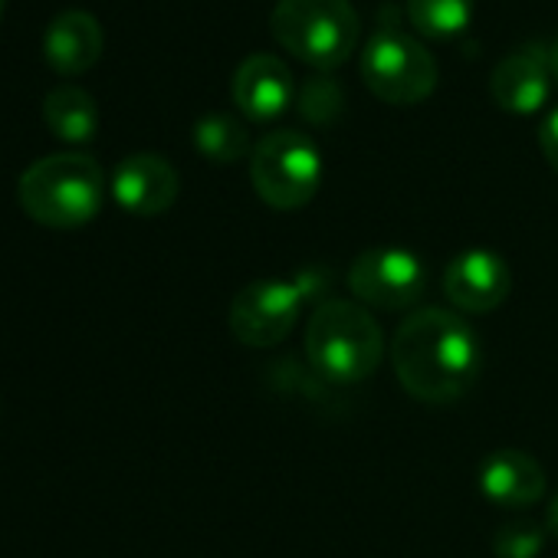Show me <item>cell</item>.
Instances as JSON below:
<instances>
[{"label": "cell", "mask_w": 558, "mask_h": 558, "mask_svg": "<svg viewBox=\"0 0 558 558\" xmlns=\"http://www.w3.org/2000/svg\"><path fill=\"white\" fill-rule=\"evenodd\" d=\"M391 365L414 401L453 404L480 378V336L460 313L424 306L398 326Z\"/></svg>", "instance_id": "obj_1"}, {"label": "cell", "mask_w": 558, "mask_h": 558, "mask_svg": "<svg viewBox=\"0 0 558 558\" xmlns=\"http://www.w3.org/2000/svg\"><path fill=\"white\" fill-rule=\"evenodd\" d=\"M106 174L96 158L80 151H60L34 161L17 181V201L31 220L73 230L89 223L102 210Z\"/></svg>", "instance_id": "obj_2"}, {"label": "cell", "mask_w": 558, "mask_h": 558, "mask_svg": "<svg viewBox=\"0 0 558 558\" xmlns=\"http://www.w3.org/2000/svg\"><path fill=\"white\" fill-rule=\"evenodd\" d=\"M306 355L319 378L332 385H359L378 372L385 336L362 303L323 300L306 326Z\"/></svg>", "instance_id": "obj_3"}, {"label": "cell", "mask_w": 558, "mask_h": 558, "mask_svg": "<svg viewBox=\"0 0 558 558\" xmlns=\"http://www.w3.org/2000/svg\"><path fill=\"white\" fill-rule=\"evenodd\" d=\"M269 34L300 63L332 73L352 57L362 21L352 0H279L269 14Z\"/></svg>", "instance_id": "obj_4"}, {"label": "cell", "mask_w": 558, "mask_h": 558, "mask_svg": "<svg viewBox=\"0 0 558 558\" xmlns=\"http://www.w3.org/2000/svg\"><path fill=\"white\" fill-rule=\"evenodd\" d=\"M250 181L266 207L300 210L319 194L323 155L310 135L296 129H276L253 145Z\"/></svg>", "instance_id": "obj_5"}, {"label": "cell", "mask_w": 558, "mask_h": 558, "mask_svg": "<svg viewBox=\"0 0 558 558\" xmlns=\"http://www.w3.org/2000/svg\"><path fill=\"white\" fill-rule=\"evenodd\" d=\"M362 80L388 106H417L434 96L440 70L421 40L385 27L362 53Z\"/></svg>", "instance_id": "obj_6"}, {"label": "cell", "mask_w": 558, "mask_h": 558, "mask_svg": "<svg viewBox=\"0 0 558 558\" xmlns=\"http://www.w3.org/2000/svg\"><path fill=\"white\" fill-rule=\"evenodd\" d=\"M310 296L300 279H256L230 303V332L246 349H272L296 329Z\"/></svg>", "instance_id": "obj_7"}, {"label": "cell", "mask_w": 558, "mask_h": 558, "mask_svg": "<svg viewBox=\"0 0 558 558\" xmlns=\"http://www.w3.org/2000/svg\"><path fill=\"white\" fill-rule=\"evenodd\" d=\"M427 287V266L408 246H372L349 266V290L368 310H411Z\"/></svg>", "instance_id": "obj_8"}, {"label": "cell", "mask_w": 558, "mask_h": 558, "mask_svg": "<svg viewBox=\"0 0 558 558\" xmlns=\"http://www.w3.org/2000/svg\"><path fill=\"white\" fill-rule=\"evenodd\" d=\"M509 290H512L509 263L496 250H486V246L457 253L444 272V293L450 306L466 316H483V313L499 310Z\"/></svg>", "instance_id": "obj_9"}, {"label": "cell", "mask_w": 558, "mask_h": 558, "mask_svg": "<svg viewBox=\"0 0 558 558\" xmlns=\"http://www.w3.org/2000/svg\"><path fill=\"white\" fill-rule=\"evenodd\" d=\"M233 106L250 122H276L296 102V80L290 66L272 53L246 57L230 83Z\"/></svg>", "instance_id": "obj_10"}, {"label": "cell", "mask_w": 558, "mask_h": 558, "mask_svg": "<svg viewBox=\"0 0 558 558\" xmlns=\"http://www.w3.org/2000/svg\"><path fill=\"white\" fill-rule=\"evenodd\" d=\"M551 83L555 80H551V66H548V50L538 40H529L496 63L489 93L502 112L535 116L548 102Z\"/></svg>", "instance_id": "obj_11"}, {"label": "cell", "mask_w": 558, "mask_h": 558, "mask_svg": "<svg viewBox=\"0 0 558 558\" xmlns=\"http://www.w3.org/2000/svg\"><path fill=\"white\" fill-rule=\"evenodd\" d=\"M181 181L168 158L138 151L112 171V197L135 217H158L178 201Z\"/></svg>", "instance_id": "obj_12"}, {"label": "cell", "mask_w": 558, "mask_h": 558, "mask_svg": "<svg viewBox=\"0 0 558 558\" xmlns=\"http://www.w3.org/2000/svg\"><path fill=\"white\" fill-rule=\"evenodd\" d=\"M545 470L542 463L515 447L493 450L476 466V489L486 502L502 509H525L545 496Z\"/></svg>", "instance_id": "obj_13"}, {"label": "cell", "mask_w": 558, "mask_h": 558, "mask_svg": "<svg viewBox=\"0 0 558 558\" xmlns=\"http://www.w3.org/2000/svg\"><path fill=\"white\" fill-rule=\"evenodd\" d=\"M102 57V27L89 11H60L44 31V60L60 76H83Z\"/></svg>", "instance_id": "obj_14"}, {"label": "cell", "mask_w": 558, "mask_h": 558, "mask_svg": "<svg viewBox=\"0 0 558 558\" xmlns=\"http://www.w3.org/2000/svg\"><path fill=\"white\" fill-rule=\"evenodd\" d=\"M47 129L66 145H86L99 129V106L80 86H60L44 99Z\"/></svg>", "instance_id": "obj_15"}, {"label": "cell", "mask_w": 558, "mask_h": 558, "mask_svg": "<svg viewBox=\"0 0 558 558\" xmlns=\"http://www.w3.org/2000/svg\"><path fill=\"white\" fill-rule=\"evenodd\" d=\"M194 148L214 161V165H233L246 155H253L250 148V132L246 125L236 119V116H227V112H207L194 122Z\"/></svg>", "instance_id": "obj_16"}, {"label": "cell", "mask_w": 558, "mask_h": 558, "mask_svg": "<svg viewBox=\"0 0 558 558\" xmlns=\"http://www.w3.org/2000/svg\"><path fill=\"white\" fill-rule=\"evenodd\" d=\"M408 21L427 40H453L473 21V0H408Z\"/></svg>", "instance_id": "obj_17"}, {"label": "cell", "mask_w": 558, "mask_h": 558, "mask_svg": "<svg viewBox=\"0 0 558 558\" xmlns=\"http://www.w3.org/2000/svg\"><path fill=\"white\" fill-rule=\"evenodd\" d=\"M296 109L313 125H332L345 112V89L332 76H313L296 93Z\"/></svg>", "instance_id": "obj_18"}, {"label": "cell", "mask_w": 558, "mask_h": 558, "mask_svg": "<svg viewBox=\"0 0 558 558\" xmlns=\"http://www.w3.org/2000/svg\"><path fill=\"white\" fill-rule=\"evenodd\" d=\"M545 548V532L535 522L515 519L496 529L493 535V555L496 558H538Z\"/></svg>", "instance_id": "obj_19"}, {"label": "cell", "mask_w": 558, "mask_h": 558, "mask_svg": "<svg viewBox=\"0 0 558 558\" xmlns=\"http://www.w3.org/2000/svg\"><path fill=\"white\" fill-rule=\"evenodd\" d=\"M538 148H542L545 161L558 171V106L538 125Z\"/></svg>", "instance_id": "obj_20"}, {"label": "cell", "mask_w": 558, "mask_h": 558, "mask_svg": "<svg viewBox=\"0 0 558 558\" xmlns=\"http://www.w3.org/2000/svg\"><path fill=\"white\" fill-rule=\"evenodd\" d=\"M545 525H548V532L558 538V496L551 499V506H548V515H545Z\"/></svg>", "instance_id": "obj_21"}, {"label": "cell", "mask_w": 558, "mask_h": 558, "mask_svg": "<svg viewBox=\"0 0 558 558\" xmlns=\"http://www.w3.org/2000/svg\"><path fill=\"white\" fill-rule=\"evenodd\" d=\"M548 66H551V80H555V86H558V34H555V40H551V47H548Z\"/></svg>", "instance_id": "obj_22"}, {"label": "cell", "mask_w": 558, "mask_h": 558, "mask_svg": "<svg viewBox=\"0 0 558 558\" xmlns=\"http://www.w3.org/2000/svg\"><path fill=\"white\" fill-rule=\"evenodd\" d=\"M4 4H8V0H0V14H4Z\"/></svg>", "instance_id": "obj_23"}]
</instances>
